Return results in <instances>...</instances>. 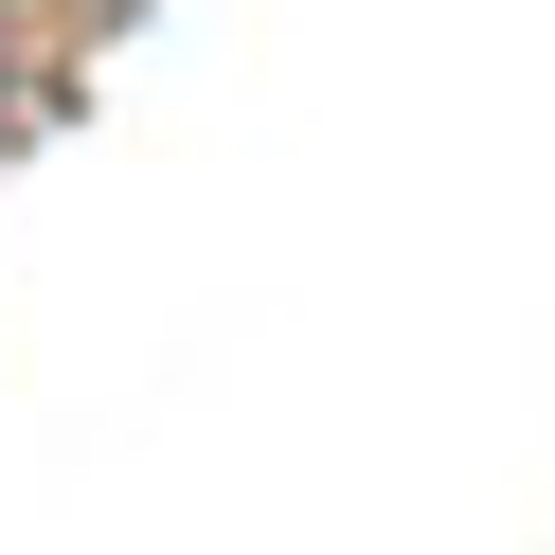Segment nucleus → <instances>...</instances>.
<instances>
[{
    "mask_svg": "<svg viewBox=\"0 0 555 555\" xmlns=\"http://www.w3.org/2000/svg\"><path fill=\"white\" fill-rule=\"evenodd\" d=\"M0 90H18V18H0Z\"/></svg>",
    "mask_w": 555,
    "mask_h": 555,
    "instance_id": "nucleus-1",
    "label": "nucleus"
}]
</instances>
